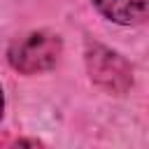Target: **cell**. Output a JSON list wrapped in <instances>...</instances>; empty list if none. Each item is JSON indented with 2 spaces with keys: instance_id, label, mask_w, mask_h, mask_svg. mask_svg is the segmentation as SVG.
I'll use <instances>...</instances> for the list:
<instances>
[{
  "instance_id": "3",
  "label": "cell",
  "mask_w": 149,
  "mask_h": 149,
  "mask_svg": "<svg viewBox=\"0 0 149 149\" xmlns=\"http://www.w3.org/2000/svg\"><path fill=\"white\" fill-rule=\"evenodd\" d=\"M95 9L121 26H135L142 23L147 16V0H93Z\"/></svg>"
},
{
  "instance_id": "1",
  "label": "cell",
  "mask_w": 149,
  "mask_h": 149,
  "mask_svg": "<svg viewBox=\"0 0 149 149\" xmlns=\"http://www.w3.org/2000/svg\"><path fill=\"white\" fill-rule=\"evenodd\" d=\"M61 51H63V42L56 33L35 30L12 42L7 51V61L21 74H37L54 68L61 58Z\"/></svg>"
},
{
  "instance_id": "2",
  "label": "cell",
  "mask_w": 149,
  "mask_h": 149,
  "mask_svg": "<svg viewBox=\"0 0 149 149\" xmlns=\"http://www.w3.org/2000/svg\"><path fill=\"white\" fill-rule=\"evenodd\" d=\"M86 68L91 74V81H95L107 93H126L133 86V68L130 63L112 51L109 47H102L98 42L86 44Z\"/></svg>"
},
{
  "instance_id": "4",
  "label": "cell",
  "mask_w": 149,
  "mask_h": 149,
  "mask_svg": "<svg viewBox=\"0 0 149 149\" xmlns=\"http://www.w3.org/2000/svg\"><path fill=\"white\" fill-rule=\"evenodd\" d=\"M2 109H5V95H2V86H0V116H2Z\"/></svg>"
}]
</instances>
